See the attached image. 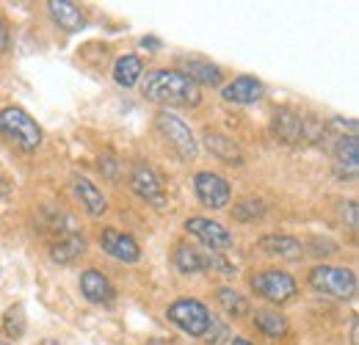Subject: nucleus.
<instances>
[{
  "instance_id": "1",
  "label": "nucleus",
  "mask_w": 359,
  "mask_h": 345,
  "mask_svg": "<svg viewBox=\"0 0 359 345\" xmlns=\"http://www.w3.org/2000/svg\"><path fill=\"white\" fill-rule=\"evenodd\" d=\"M144 97L161 105H199V86L177 69H152L144 78Z\"/></svg>"
},
{
  "instance_id": "2",
  "label": "nucleus",
  "mask_w": 359,
  "mask_h": 345,
  "mask_svg": "<svg viewBox=\"0 0 359 345\" xmlns=\"http://www.w3.org/2000/svg\"><path fill=\"white\" fill-rule=\"evenodd\" d=\"M0 133L25 152H34L42 144V128L31 119L28 111H22L17 105H8L0 111Z\"/></svg>"
},
{
  "instance_id": "3",
  "label": "nucleus",
  "mask_w": 359,
  "mask_h": 345,
  "mask_svg": "<svg viewBox=\"0 0 359 345\" xmlns=\"http://www.w3.org/2000/svg\"><path fill=\"white\" fill-rule=\"evenodd\" d=\"M310 285L313 290L332 296V299H351L357 293V276L351 268H337V265H318L310 271Z\"/></svg>"
},
{
  "instance_id": "4",
  "label": "nucleus",
  "mask_w": 359,
  "mask_h": 345,
  "mask_svg": "<svg viewBox=\"0 0 359 345\" xmlns=\"http://www.w3.org/2000/svg\"><path fill=\"white\" fill-rule=\"evenodd\" d=\"M155 128L158 133L175 147V152L180 155V161H196V155H199V144H196V138H194V133L191 128L177 119L175 114H169V111H158L155 114Z\"/></svg>"
},
{
  "instance_id": "5",
  "label": "nucleus",
  "mask_w": 359,
  "mask_h": 345,
  "mask_svg": "<svg viewBox=\"0 0 359 345\" xmlns=\"http://www.w3.org/2000/svg\"><path fill=\"white\" fill-rule=\"evenodd\" d=\"M166 318L180 326L185 334L191 337H205L208 334V323H210V312L208 306L196 299H180L166 309Z\"/></svg>"
},
{
  "instance_id": "6",
  "label": "nucleus",
  "mask_w": 359,
  "mask_h": 345,
  "mask_svg": "<svg viewBox=\"0 0 359 345\" xmlns=\"http://www.w3.org/2000/svg\"><path fill=\"white\" fill-rule=\"evenodd\" d=\"M252 288L257 290V296H263L273 304H285L296 296V279L285 271H276V268H269V271L252 276Z\"/></svg>"
},
{
  "instance_id": "7",
  "label": "nucleus",
  "mask_w": 359,
  "mask_h": 345,
  "mask_svg": "<svg viewBox=\"0 0 359 345\" xmlns=\"http://www.w3.org/2000/svg\"><path fill=\"white\" fill-rule=\"evenodd\" d=\"M194 194L210 210H224L226 205H229V196H232L229 182H226L222 174H213V172L194 174Z\"/></svg>"
},
{
  "instance_id": "8",
  "label": "nucleus",
  "mask_w": 359,
  "mask_h": 345,
  "mask_svg": "<svg viewBox=\"0 0 359 345\" xmlns=\"http://www.w3.org/2000/svg\"><path fill=\"white\" fill-rule=\"evenodd\" d=\"M130 188H133L144 202H149L155 208H163L166 205V194H163L161 177H158V172L152 166H147L144 161H135L133 169H130Z\"/></svg>"
},
{
  "instance_id": "9",
  "label": "nucleus",
  "mask_w": 359,
  "mask_h": 345,
  "mask_svg": "<svg viewBox=\"0 0 359 345\" xmlns=\"http://www.w3.org/2000/svg\"><path fill=\"white\" fill-rule=\"evenodd\" d=\"M185 229L191 232V235H196L208 249H213L216 255H222L226 252L229 246H232V232L222 226L219 221H210V218H202V216H194L185 221Z\"/></svg>"
},
{
  "instance_id": "10",
  "label": "nucleus",
  "mask_w": 359,
  "mask_h": 345,
  "mask_svg": "<svg viewBox=\"0 0 359 345\" xmlns=\"http://www.w3.org/2000/svg\"><path fill=\"white\" fill-rule=\"evenodd\" d=\"M100 246H102V252H105L108 257L119 259V262H138V259H141V246L135 243V238L119 232V229H114V226L102 229Z\"/></svg>"
},
{
  "instance_id": "11",
  "label": "nucleus",
  "mask_w": 359,
  "mask_h": 345,
  "mask_svg": "<svg viewBox=\"0 0 359 345\" xmlns=\"http://www.w3.org/2000/svg\"><path fill=\"white\" fill-rule=\"evenodd\" d=\"M47 14H50L53 22H55L58 28H64L67 34H78V31H83V25H86L83 11H81L78 3H72V0H50V3H47Z\"/></svg>"
},
{
  "instance_id": "12",
  "label": "nucleus",
  "mask_w": 359,
  "mask_h": 345,
  "mask_svg": "<svg viewBox=\"0 0 359 345\" xmlns=\"http://www.w3.org/2000/svg\"><path fill=\"white\" fill-rule=\"evenodd\" d=\"M222 97L226 102H235V105H252L263 97V83L257 78H249V75H241L235 78L232 83H226L222 88Z\"/></svg>"
},
{
  "instance_id": "13",
  "label": "nucleus",
  "mask_w": 359,
  "mask_h": 345,
  "mask_svg": "<svg viewBox=\"0 0 359 345\" xmlns=\"http://www.w3.org/2000/svg\"><path fill=\"white\" fill-rule=\"evenodd\" d=\"M271 128H273V133H276L279 141H285V144H296V141L304 138V116L296 114V111H290V108H279V111L273 114Z\"/></svg>"
},
{
  "instance_id": "14",
  "label": "nucleus",
  "mask_w": 359,
  "mask_h": 345,
  "mask_svg": "<svg viewBox=\"0 0 359 345\" xmlns=\"http://www.w3.org/2000/svg\"><path fill=\"white\" fill-rule=\"evenodd\" d=\"M81 293L83 299L91 304H111L114 302V285L97 271V268H89L81 273Z\"/></svg>"
},
{
  "instance_id": "15",
  "label": "nucleus",
  "mask_w": 359,
  "mask_h": 345,
  "mask_svg": "<svg viewBox=\"0 0 359 345\" xmlns=\"http://www.w3.org/2000/svg\"><path fill=\"white\" fill-rule=\"evenodd\" d=\"M72 182H75V194H78L81 205L86 208V213H89L91 218H100L105 210H108V199L102 196V191H100L91 180H86V177H75Z\"/></svg>"
},
{
  "instance_id": "16",
  "label": "nucleus",
  "mask_w": 359,
  "mask_h": 345,
  "mask_svg": "<svg viewBox=\"0 0 359 345\" xmlns=\"http://www.w3.org/2000/svg\"><path fill=\"white\" fill-rule=\"evenodd\" d=\"M257 246L271 257L282 259H302V255H304V246L296 238H287V235H266V238H260Z\"/></svg>"
},
{
  "instance_id": "17",
  "label": "nucleus",
  "mask_w": 359,
  "mask_h": 345,
  "mask_svg": "<svg viewBox=\"0 0 359 345\" xmlns=\"http://www.w3.org/2000/svg\"><path fill=\"white\" fill-rule=\"evenodd\" d=\"M182 67H185L188 78L196 86H219L222 83V69L213 61H205V58H182Z\"/></svg>"
},
{
  "instance_id": "18",
  "label": "nucleus",
  "mask_w": 359,
  "mask_h": 345,
  "mask_svg": "<svg viewBox=\"0 0 359 345\" xmlns=\"http://www.w3.org/2000/svg\"><path fill=\"white\" fill-rule=\"evenodd\" d=\"M205 144H208V149H210L219 161H224L229 166H241V163H243L241 147H238L232 138L222 135V133H208V135H205Z\"/></svg>"
},
{
  "instance_id": "19",
  "label": "nucleus",
  "mask_w": 359,
  "mask_h": 345,
  "mask_svg": "<svg viewBox=\"0 0 359 345\" xmlns=\"http://www.w3.org/2000/svg\"><path fill=\"white\" fill-rule=\"evenodd\" d=\"M210 255L202 252V249H194V246H177L175 265H177V271H182V273H202V271L210 268Z\"/></svg>"
},
{
  "instance_id": "20",
  "label": "nucleus",
  "mask_w": 359,
  "mask_h": 345,
  "mask_svg": "<svg viewBox=\"0 0 359 345\" xmlns=\"http://www.w3.org/2000/svg\"><path fill=\"white\" fill-rule=\"evenodd\" d=\"M141 72H144V64H141L138 55H122L114 64V81L125 88L135 86L141 81Z\"/></svg>"
},
{
  "instance_id": "21",
  "label": "nucleus",
  "mask_w": 359,
  "mask_h": 345,
  "mask_svg": "<svg viewBox=\"0 0 359 345\" xmlns=\"http://www.w3.org/2000/svg\"><path fill=\"white\" fill-rule=\"evenodd\" d=\"M86 252V241L81 238V235H75V232H69L67 238H61L55 246H53V252H50V257L55 259V262H72V259H78L81 255Z\"/></svg>"
},
{
  "instance_id": "22",
  "label": "nucleus",
  "mask_w": 359,
  "mask_h": 345,
  "mask_svg": "<svg viewBox=\"0 0 359 345\" xmlns=\"http://www.w3.org/2000/svg\"><path fill=\"white\" fill-rule=\"evenodd\" d=\"M255 326L271 337V340H279V337H285L287 334V320L279 315V312H271V309H260L257 315H255Z\"/></svg>"
},
{
  "instance_id": "23",
  "label": "nucleus",
  "mask_w": 359,
  "mask_h": 345,
  "mask_svg": "<svg viewBox=\"0 0 359 345\" xmlns=\"http://www.w3.org/2000/svg\"><path fill=\"white\" fill-rule=\"evenodd\" d=\"M3 329H6V334L14 337V340L25 334V309H22V304H14V306L6 309V315H3Z\"/></svg>"
},
{
  "instance_id": "24",
  "label": "nucleus",
  "mask_w": 359,
  "mask_h": 345,
  "mask_svg": "<svg viewBox=\"0 0 359 345\" xmlns=\"http://www.w3.org/2000/svg\"><path fill=\"white\" fill-rule=\"evenodd\" d=\"M337 161H340V166H348V172L351 174H357V161H359L357 135L340 138V144H337Z\"/></svg>"
},
{
  "instance_id": "25",
  "label": "nucleus",
  "mask_w": 359,
  "mask_h": 345,
  "mask_svg": "<svg viewBox=\"0 0 359 345\" xmlns=\"http://www.w3.org/2000/svg\"><path fill=\"white\" fill-rule=\"evenodd\" d=\"M219 304L224 306L229 315H235V318H241V315L249 312V302H246L238 290H232V288H222V290H219Z\"/></svg>"
},
{
  "instance_id": "26",
  "label": "nucleus",
  "mask_w": 359,
  "mask_h": 345,
  "mask_svg": "<svg viewBox=\"0 0 359 345\" xmlns=\"http://www.w3.org/2000/svg\"><path fill=\"white\" fill-rule=\"evenodd\" d=\"M266 213V205L260 199H243L241 205H235V218L241 221H255Z\"/></svg>"
},
{
  "instance_id": "27",
  "label": "nucleus",
  "mask_w": 359,
  "mask_h": 345,
  "mask_svg": "<svg viewBox=\"0 0 359 345\" xmlns=\"http://www.w3.org/2000/svg\"><path fill=\"white\" fill-rule=\"evenodd\" d=\"M116 169H119V161H116V158H111V155H102V158H100V172L105 174V177L116 180Z\"/></svg>"
},
{
  "instance_id": "28",
  "label": "nucleus",
  "mask_w": 359,
  "mask_h": 345,
  "mask_svg": "<svg viewBox=\"0 0 359 345\" xmlns=\"http://www.w3.org/2000/svg\"><path fill=\"white\" fill-rule=\"evenodd\" d=\"M329 128L340 130V133H346V130H348V135H357V122H354V119H343V116H334V119L329 122Z\"/></svg>"
},
{
  "instance_id": "29",
  "label": "nucleus",
  "mask_w": 359,
  "mask_h": 345,
  "mask_svg": "<svg viewBox=\"0 0 359 345\" xmlns=\"http://www.w3.org/2000/svg\"><path fill=\"white\" fill-rule=\"evenodd\" d=\"M8 50V28H6V20L0 17V53Z\"/></svg>"
},
{
  "instance_id": "30",
  "label": "nucleus",
  "mask_w": 359,
  "mask_h": 345,
  "mask_svg": "<svg viewBox=\"0 0 359 345\" xmlns=\"http://www.w3.org/2000/svg\"><path fill=\"white\" fill-rule=\"evenodd\" d=\"M8 191H11V188H8V180L0 177V196H8Z\"/></svg>"
},
{
  "instance_id": "31",
  "label": "nucleus",
  "mask_w": 359,
  "mask_h": 345,
  "mask_svg": "<svg viewBox=\"0 0 359 345\" xmlns=\"http://www.w3.org/2000/svg\"><path fill=\"white\" fill-rule=\"evenodd\" d=\"M141 44H144V47H161V42H158V39H152V36H147V39H141Z\"/></svg>"
},
{
  "instance_id": "32",
  "label": "nucleus",
  "mask_w": 359,
  "mask_h": 345,
  "mask_svg": "<svg viewBox=\"0 0 359 345\" xmlns=\"http://www.w3.org/2000/svg\"><path fill=\"white\" fill-rule=\"evenodd\" d=\"M357 332H359V323L354 320V326H351V343L357 345Z\"/></svg>"
},
{
  "instance_id": "33",
  "label": "nucleus",
  "mask_w": 359,
  "mask_h": 345,
  "mask_svg": "<svg viewBox=\"0 0 359 345\" xmlns=\"http://www.w3.org/2000/svg\"><path fill=\"white\" fill-rule=\"evenodd\" d=\"M229 345H252V343H249V340H243V337H235Z\"/></svg>"
}]
</instances>
